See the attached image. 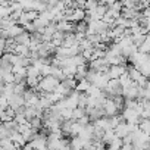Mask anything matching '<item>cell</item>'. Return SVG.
<instances>
[{"label":"cell","mask_w":150,"mask_h":150,"mask_svg":"<svg viewBox=\"0 0 150 150\" xmlns=\"http://www.w3.org/2000/svg\"><path fill=\"white\" fill-rule=\"evenodd\" d=\"M59 83H60V80H57L56 77H53V75L50 74V75H46V77H41V80H40L37 88H38L40 91H43V93H46V91H53V90L59 86Z\"/></svg>","instance_id":"cell-1"},{"label":"cell","mask_w":150,"mask_h":150,"mask_svg":"<svg viewBox=\"0 0 150 150\" xmlns=\"http://www.w3.org/2000/svg\"><path fill=\"white\" fill-rule=\"evenodd\" d=\"M24 105L25 106H31V108H37L40 105V96L31 88V90H25L24 91Z\"/></svg>","instance_id":"cell-2"},{"label":"cell","mask_w":150,"mask_h":150,"mask_svg":"<svg viewBox=\"0 0 150 150\" xmlns=\"http://www.w3.org/2000/svg\"><path fill=\"white\" fill-rule=\"evenodd\" d=\"M122 116L125 118L127 122H132V124H140L141 121V115L132 108H125L122 112Z\"/></svg>","instance_id":"cell-3"},{"label":"cell","mask_w":150,"mask_h":150,"mask_svg":"<svg viewBox=\"0 0 150 150\" xmlns=\"http://www.w3.org/2000/svg\"><path fill=\"white\" fill-rule=\"evenodd\" d=\"M102 108H103V110H105V116H112V115H116V113L119 112L118 106L115 105V102H113L110 97H106V100L103 102Z\"/></svg>","instance_id":"cell-4"},{"label":"cell","mask_w":150,"mask_h":150,"mask_svg":"<svg viewBox=\"0 0 150 150\" xmlns=\"http://www.w3.org/2000/svg\"><path fill=\"white\" fill-rule=\"evenodd\" d=\"M122 96L125 99H138V84L134 81L131 86L122 88Z\"/></svg>","instance_id":"cell-5"},{"label":"cell","mask_w":150,"mask_h":150,"mask_svg":"<svg viewBox=\"0 0 150 150\" xmlns=\"http://www.w3.org/2000/svg\"><path fill=\"white\" fill-rule=\"evenodd\" d=\"M125 71H127V66L124 63H121V65H110L109 69H108V75H109V78H119Z\"/></svg>","instance_id":"cell-6"},{"label":"cell","mask_w":150,"mask_h":150,"mask_svg":"<svg viewBox=\"0 0 150 150\" xmlns=\"http://www.w3.org/2000/svg\"><path fill=\"white\" fill-rule=\"evenodd\" d=\"M25 102H24V96L22 94H12L11 97H9V106L12 108V109H15V110H19L22 106H25L24 105Z\"/></svg>","instance_id":"cell-7"},{"label":"cell","mask_w":150,"mask_h":150,"mask_svg":"<svg viewBox=\"0 0 150 150\" xmlns=\"http://www.w3.org/2000/svg\"><path fill=\"white\" fill-rule=\"evenodd\" d=\"M115 134H116V137H121V138H124L127 134H129V131H128V127H127V121H124V122H119L115 128Z\"/></svg>","instance_id":"cell-8"},{"label":"cell","mask_w":150,"mask_h":150,"mask_svg":"<svg viewBox=\"0 0 150 150\" xmlns=\"http://www.w3.org/2000/svg\"><path fill=\"white\" fill-rule=\"evenodd\" d=\"M11 138H12V141L16 144V147H24L25 143H27V140L24 138V135H22L19 131H13V132L11 134Z\"/></svg>","instance_id":"cell-9"},{"label":"cell","mask_w":150,"mask_h":150,"mask_svg":"<svg viewBox=\"0 0 150 150\" xmlns=\"http://www.w3.org/2000/svg\"><path fill=\"white\" fill-rule=\"evenodd\" d=\"M15 41L19 43V44H30V41H31V33H28V31L24 30L21 34H18L15 37Z\"/></svg>","instance_id":"cell-10"},{"label":"cell","mask_w":150,"mask_h":150,"mask_svg":"<svg viewBox=\"0 0 150 150\" xmlns=\"http://www.w3.org/2000/svg\"><path fill=\"white\" fill-rule=\"evenodd\" d=\"M90 86H91V83H90L87 78H81V80L77 83V87H75V90L80 91V93H86V91L90 88Z\"/></svg>","instance_id":"cell-11"},{"label":"cell","mask_w":150,"mask_h":150,"mask_svg":"<svg viewBox=\"0 0 150 150\" xmlns=\"http://www.w3.org/2000/svg\"><path fill=\"white\" fill-rule=\"evenodd\" d=\"M6 30H8V33H9V37L15 38L18 34H21V33L24 31V27H22V25H19V24L16 22V24L11 25V27H9V28H6Z\"/></svg>","instance_id":"cell-12"},{"label":"cell","mask_w":150,"mask_h":150,"mask_svg":"<svg viewBox=\"0 0 150 150\" xmlns=\"http://www.w3.org/2000/svg\"><path fill=\"white\" fill-rule=\"evenodd\" d=\"M87 72H88V69H87V63H81V65H78V66H77V74H75V78H77V80L86 78V77H87Z\"/></svg>","instance_id":"cell-13"},{"label":"cell","mask_w":150,"mask_h":150,"mask_svg":"<svg viewBox=\"0 0 150 150\" xmlns=\"http://www.w3.org/2000/svg\"><path fill=\"white\" fill-rule=\"evenodd\" d=\"M30 47L28 44H19L16 43V47H15V53L19 54V56H30Z\"/></svg>","instance_id":"cell-14"},{"label":"cell","mask_w":150,"mask_h":150,"mask_svg":"<svg viewBox=\"0 0 150 150\" xmlns=\"http://www.w3.org/2000/svg\"><path fill=\"white\" fill-rule=\"evenodd\" d=\"M119 83H121V87L122 88H125V87H128V86H131L132 83H134V80H131V77H129V74L125 71L121 77H119Z\"/></svg>","instance_id":"cell-15"},{"label":"cell","mask_w":150,"mask_h":150,"mask_svg":"<svg viewBox=\"0 0 150 150\" xmlns=\"http://www.w3.org/2000/svg\"><path fill=\"white\" fill-rule=\"evenodd\" d=\"M27 77H41L40 75V68L33 65V63L30 66H27Z\"/></svg>","instance_id":"cell-16"},{"label":"cell","mask_w":150,"mask_h":150,"mask_svg":"<svg viewBox=\"0 0 150 150\" xmlns=\"http://www.w3.org/2000/svg\"><path fill=\"white\" fill-rule=\"evenodd\" d=\"M138 128H140L143 132L150 134V118H141V121H140V124H138Z\"/></svg>","instance_id":"cell-17"},{"label":"cell","mask_w":150,"mask_h":150,"mask_svg":"<svg viewBox=\"0 0 150 150\" xmlns=\"http://www.w3.org/2000/svg\"><path fill=\"white\" fill-rule=\"evenodd\" d=\"M138 52H141V53H150V34H147L146 40L138 46Z\"/></svg>","instance_id":"cell-18"},{"label":"cell","mask_w":150,"mask_h":150,"mask_svg":"<svg viewBox=\"0 0 150 150\" xmlns=\"http://www.w3.org/2000/svg\"><path fill=\"white\" fill-rule=\"evenodd\" d=\"M40 80H41V77H25V83L30 88H37Z\"/></svg>","instance_id":"cell-19"},{"label":"cell","mask_w":150,"mask_h":150,"mask_svg":"<svg viewBox=\"0 0 150 150\" xmlns=\"http://www.w3.org/2000/svg\"><path fill=\"white\" fill-rule=\"evenodd\" d=\"M87 28H88V22L86 19L80 21V22H75V33H86L87 34Z\"/></svg>","instance_id":"cell-20"},{"label":"cell","mask_w":150,"mask_h":150,"mask_svg":"<svg viewBox=\"0 0 150 150\" xmlns=\"http://www.w3.org/2000/svg\"><path fill=\"white\" fill-rule=\"evenodd\" d=\"M62 83L71 90H75V87H77V78L75 77H65V80H62Z\"/></svg>","instance_id":"cell-21"},{"label":"cell","mask_w":150,"mask_h":150,"mask_svg":"<svg viewBox=\"0 0 150 150\" xmlns=\"http://www.w3.org/2000/svg\"><path fill=\"white\" fill-rule=\"evenodd\" d=\"M122 144H124V141H122L121 137H115V138H112V140L108 143L109 149H122Z\"/></svg>","instance_id":"cell-22"},{"label":"cell","mask_w":150,"mask_h":150,"mask_svg":"<svg viewBox=\"0 0 150 150\" xmlns=\"http://www.w3.org/2000/svg\"><path fill=\"white\" fill-rule=\"evenodd\" d=\"M30 124H31V127H33L35 131H40V128L43 127V118H40V116H34V118L30 121Z\"/></svg>","instance_id":"cell-23"},{"label":"cell","mask_w":150,"mask_h":150,"mask_svg":"<svg viewBox=\"0 0 150 150\" xmlns=\"http://www.w3.org/2000/svg\"><path fill=\"white\" fill-rule=\"evenodd\" d=\"M83 115H86V109H83V108H80V106H77L75 109H72V119H80Z\"/></svg>","instance_id":"cell-24"},{"label":"cell","mask_w":150,"mask_h":150,"mask_svg":"<svg viewBox=\"0 0 150 150\" xmlns=\"http://www.w3.org/2000/svg\"><path fill=\"white\" fill-rule=\"evenodd\" d=\"M25 15H27V18H28V21H34V19H37L38 18V15H40V12L38 11H35V9H28V11H25Z\"/></svg>","instance_id":"cell-25"},{"label":"cell","mask_w":150,"mask_h":150,"mask_svg":"<svg viewBox=\"0 0 150 150\" xmlns=\"http://www.w3.org/2000/svg\"><path fill=\"white\" fill-rule=\"evenodd\" d=\"M9 108V99L5 94H0V109H8Z\"/></svg>","instance_id":"cell-26"},{"label":"cell","mask_w":150,"mask_h":150,"mask_svg":"<svg viewBox=\"0 0 150 150\" xmlns=\"http://www.w3.org/2000/svg\"><path fill=\"white\" fill-rule=\"evenodd\" d=\"M77 122H78L80 125H83V127H84V125L90 124V116H88V115L86 113V115H83V116H81L80 119H77Z\"/></svg>","instance_id":"cell-27"},{"label":"cell","mask_w":150,"mask_h":150,"mask_svg":"<svg viewBox=\"0 0 150 150\" xmlns=\"http://www.w3.org/2000/svg\"><path fill=\"white\" fill-rule=\"evenodd\" d=\"M5 44H6V38L0 37V49H5Z\"/></svg>","instance_id":"cell-28"},{"label":"cell","mask_w":150,"mask_h":150,"mask_svg":"<svg viewBox=\"0 0 150 150\" xmlns=\"http://www.w3.org/2000/svg\"><path fill=\"white\" fill-rule=\"evenodd\" d=\"M3 54H5V49H0V59L3 57Z\"/></svg>","instance_id":"cell-29"}]
</instances>
